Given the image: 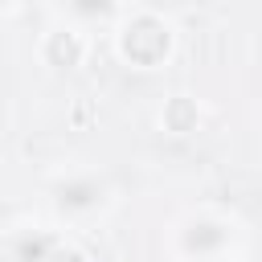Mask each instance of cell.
<instances>
[{"instance_id": "6da1fadb", "label": "cell", "mask_w": 262, "mask_h": 262, "mask_svg": "<svg viewBox=\"0 0 262 262\" xmlns=\"http://www.w3.org/2000/svg\"><path fill=\"white\" fill-rule=\"evenodd\" d=\"M143 45H156V53L168 57V49H172V29H168L160 16H135V20H127L123 33H119V53L139 66Z\"/></svg>"}]
</instances>
